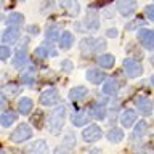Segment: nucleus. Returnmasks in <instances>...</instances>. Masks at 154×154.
Wrapping results in <instances>:
<instances>
[{"label": "nucleus", "mask_w": 154, "mask_h": 154, "mask_svg": "<svg viewBox=\"0 0 154 154\" xmlns=\"http://www.w3.org/2000/svg\"><path fill=\"white\" fill-rule=\"evenodd\" d=\"M64 122H66V108L58 106L48 117V132L51 135H58L64 127Z\"/></svg>", "instance_id": "obj_1"}, {"label": "nucleus", "mask_w": 154, "mask_h": 154, "mask_svg": "<svg viewBox=\"0 0 154 154\" xmlns=\"http://www.w3.org/2000/svg\"><path fill=\"white\" fill-rule=\"evenodd\" d=\"M106 48V42L101 38H84L80 42V51L82 55H93V53L103 51Z\"/></svg>", "instance_id": "obj_2"}, {"label": "nucleus", "mask_w": 154, "mask_h": 154, "mask_svg": "<svg viewBox=\"0 0 154 154\" xmlns=\"http://www.w3.org/2000/svg\"><path fill=\"white\" fill-rule=\"evenodd\" d=\"M31 137H32V128L29 127L27 124H21L11 135H10V140H11L13 143H23V141H26V140H29Z\"/></svg>", "instance_id": "obj_3"}, {"label": "nucleus", "mask_w": 154, "mask_h": 154, "mask_svg": "<svg viewBox=\"0 0 154 154\" xmlns=\"http://www.w3.org/2000/svg\"><path fill=\"white\" fill-rule=\"evenodd\" d=\"M101 135H103V132H101V128L96 124L87 125V128H84V132H82V137H84V140L87 143L98 141V140L101 138Z\"/></svg>", "instance_id": "obj_4"}, {"label": "nucleus", "mask_w": 154, "mask_h": 154, "mask_svg": "<svg viewBox=\"0 0 154 154\" xmlns=\"http://www.w3.org/2000/svg\"><path fill=\"white\" fill-rule=\"evenodd\" d=\"M124 69H125V74H127L130 79H137L143 74V66L140 63L133 61V60H125L124 61Z\"/></svg>", "instance_id": "obj_5"}, {"label": "nucleus", "mask_w": 154, "mask_h": 154, "mask_svg": "<svg viewBox=\"0 0 154 154\" xmlns=\"http://www.w3.org/2000/svg\"><path fill=\"white\" fill-rule=\"evenodd\" d=\"M38 103L43 104V106H51V104L60 103V93H58V90H56V88H48V90H45V91L40 95V98H38Z\"/></svg>", "instance_id": "obj_6"}, {"label": "nucleus", "mask_w": 154, "mask_h": 154, "mask_svg": "<svg viewBox=\"0 0 154 154\" xmlns=\"http://www.w3.org/2000/svg\"><path fill=\"white\" fill-rule=\"evenodd\" d=\"M117 10L122 16H130L137 10V2L135 0H117Z\"/></svg>", "instance_id": "obj_7"}, {"label": "nucleus", "mask_w": 154, "mask_h": 154, "mask_svg": "<svg viewBox=\"0 0 154 154\" xmlns=\"http://www.w3.org/2000/svg\"><path fill=\"white\" fill-rule=\"evenodd\" d=\"M138 38H140V42H141L143 47L149 48V50H152V48H154V31L141 29V31L138 32Z\"/></svg>", "instance_id": "obj_8"}, {"label": "nucleus", "mask_w": 154, "mask_h": 154, "mask_svg": "<svg viewBox=\"0 0 154 154\" xmlns=\"http://www.w3.org/2000/svg\"><path fill=\"white\" fill-rule=\"evenodd\" d=\"M60 5L67 14H71V16H77V14L80 13V5L77 0H60Z\"/></svg>", "instance_id": "obj_9"}, {"label": "nucleus", "mask_w": 154, "mask_h": 154, "mask_svg": "<svg viewBox=\"0 0 154 154\" xmlns=\"http://www.w3.org/2000/svg\"><path fill=\"white\" fill-rule=\"evenodd\" d=\"M84 26H85V31H98L100 29V18H98V14L93 13V11H90L88 14L85 16L84 19Z\"/></svg>", "instance_id": "obj_10"}, {"label": "nucleus", "mask_w": 154, "mask_h": 154, "mask_svg": "<svg viewBox=\"0 0 154 154\" xmlns=\"http://www.w3.org/2000/svg\"><path fill=\"white\" fill-rule=\"evenodd\" d=\"M135 104H137L138 111L143 116H149L152 112V103H151V100H149V98H146V96H138Z\"/></svg>", "instance_id": "obj_11"}, {"label": "nucleus", "mask_w": 154, "mask_h": 154, "mask_svg": "<svg viewBox=\"0 0 154 154\" xmlns=\"http://www.w3.org/2000/svg\"><path fill=\"white\" fill-rule=\"evenodd\" d=\"M72 45H74V35H72L69 31L61 32V35H60V47L64 48V50H69Z\"/></svg>", "instance_id": "obj_12"}, {"label": "nucleus", "mask_w": 154, "mask_h": 154, "mask_svg": "<svg viewBox=\"0 0 154 154\" xmlns=\"http://www.w3.org/2000/svg\"><path fill=\"white\" fill-rule=\"evenodd\" d=\"M18 38H19V31L16 27H10V29H7V31L2 34V40L5 43H14Z\"/></svg>", "instance_id": "obj_13"}, {"label": "nucleus", "mask_w": 154, "mask_h": 154, "mask_svg": "<svg viewBox=\"0 0 154 154\" xmlns=\"http://www.w3.org/2000/svg\"><path fill=\"white\" fill-rule=\"evenodd\" d=\"M120 120H122V125H124V127L130 128V127L133 125V122L137 120V112H135L133 109L124 111V114H122V117H120Z\"/></svg>", "instance_id": "obj_14"}, {"label": "nucleus", "mask_w": 154, "mask_h": 154, "mask_svg": "<svg viewBox=\"0 0 154 154\" xmlns=\"http://www.w3.org/2000/svg\"><path fill=\"white\" fill-rule=\"evenodd\" d=\"M29 151H31V154H48V152H50V151H48L47 143L43 141V140H38V141L32 143L31 148H29Z\"/></svg>", "instance_id": "obj_15"}, {"label": "nucleus", "mask_w": 154, "mask_h": 154, "mask_svg": "<svg viewBox=\"0 0 154 154\" xmlns=\"http://www.w3.org/2000/svg\"><path fill=\"white\" fill-rule=\"evenodd\" d=\"M87 79H88L91 84H101V82L106 79V75L100 69H90V71H87Z\"/></svg>", "instance_id": "obj_16"}, {"label": "nucleus", "mask_w": 154, "mask_h": 154, "mask_svg": "<svg viewBox=\"0 0 154 154\" xmlns=\"http://www.w3.org/2000/svg\"><path fill=\"white\" fill-rule=\"evenodd\" d=\"M87 95H88V90H87L85 87H75V88H72L69 91V98L72 101H80V100H84Z\"/></svg>", "instance_id": "obj_17"}, {"label": "nucleus", "mask_w": 154, "mask_h": 154, "mask_svg": "<svg viewBox=\"0 0 154 154\" xmlns=\"http://www.w3.org/2000/svg\"><path fill=\"white\" fill-rule=\"evenodd\" d=\"M18 119V116L14 111H7V112H3L0 116V124L3 125V127H10V125H13V122Z\"/></svg>", "instance_id": "obj_18"}, {"label": "nucleus", "mask_w": 154, "mask_h": 154, "mask_svg": "<svg viewBox=\"0 0 154 154\" xmlns=\"http://www.w3.org/2000/svg\"><path fill=\"white\" fill-rule=\"evenodd\" d=\"M32 100L31 98H26V96H24V98H21L19 100V103H18V109H19V112L21 114H29L32 111Z\"/></svg>", "instance_id": "obj_19"}, {"label": "nucleus", "mask_w": 154, "mask_h": 154, "mask_svg": "<svg viewBox=\"0 0 154 154\" xmlns=\"http://www.w3.org/2000/svg\"><path fill=\"white\" fill-rule=\"evenodd\" d=\"M114 63H116L114 56L109 55V53H104V55H101V56L98 58V64H100L101 67H104V69H111V67L114 66Z\"/></svg>", "instance_id": "obj_20"}, {"label": "nucleus", "mask_w": 154, "mask_h": 154, "mask_svg": "<svg viewBox=\"0 0 154 154\" xmlns=\"http://www.w3.org/2000/svg\"><path fill=\"white\" fill-rule=\"evenodd\" d=\"M23 23H24V16L21 13H11L7 18V24L10 27H16L18 29V26H21Z\"/></svg>", "instance_id": "obj_21"}, {"label": "nucleus", "mask_w": 154, "mask_h": 154, "mask_svg": "<svg viewBox=\"0 0 154 154\" xmlns=\"http://www.w3.org/2000/svg\"><path fill=\"white\" fill-rule=\"evenodd\" d=\"M90 114L96 119H104L106 117V109L101 103H95V104H91V108H90Z\"/></svg>", "instance_id": "obj_22"}, {"label": "nucleus", "mask_w": 154, "mask_h": 154, "mask_svg": "<svg viewBox=\"0 0 154 154\" xmlns=\"http://www.w3.org/2000/svg\"><path fill=\"white\" fill-rule=\"evenodd\" d=\"M106 138H108L111 143H119L124 140V132L120 128H111L108 132V135H106Z\"/></svg>", "instance_id": "obj_23"}, {"label": "nucleus", "mask_w": 154, "mask_h": 154, "mask_svg": "<svg viewBox=\"0 0 154 154\" xmlns=\"http://www.w3.org/2000/svg\"><path fill=\"white\" fill-rule=\"evenodd\" d=\"M117 90H119V85L116 84V80H112V79H109V80H106L104 84H103V93H106V95H116L117 93Z\"/></svg>", "instance_id": "obj_24"}, {"label": "nucleus", "mask_w": 154, "mask_h": 154, "mask_svg": "<svg viewBox=\"0 0 154 154\" xmlns=\"http://www.w3.org/2000/svg\"><path fill=\"white\" fill-rule=\"evenodd\" d=\"M26 61H27V53L24 51V50L16 51V55L13 56V66H14V67L24 66V64H26Z\"/></svg>", "instance_id": "obj_25"}, {"label": "nucleus", "mask_w": 154, "mask_h": 154, "mask_svg": "<svg viewBox=\"0 0 154 154\" xmlns=\"http://www.w3.org/2000/svg\"><path fill=\"white\" fill-rule=\"evenodd\" d=\"M87 122H88V116L85 112H77V114L72 116V124L77 125V127H82V125H85Z\"/></svg>", "instance_id": "obj_26"}, {"label": "nucleus", "mask_w": 154, "mask_h": 154, "mask_svg": "<svg viewBox=\"0 0 154 154\" xmlns=\"http://www.w3.org/2000/svg\"><path fill=\"white\" fill-rule=\"evenodd\" d=\"M34 75H35V72H34V67H31V69L26 71V72H23V74H21V80H23V84H26V85H32V84H34Z\"/></svg>", "instance_id": "obj_27"}, {"label": "nucleus", "mask_w": 154, "mask_h": 154, "mask_svg": "<svg viewBox=\"0 0 154 154\" xmlns=\"http://www.w3.org/2000/svg\"><path fill=\"white\" fill-rule=\"evenodd\" d=\"M146 130H148V124L144 122V120H141V122H138L137 127H135V135H137V137H143V135L146 133Z\"/></svg>", "instance_id": "obj_28"}, {"label": "nucleus", "mask_w": 154, "mask_h": 154, "mask_svg": "<svg viewBox=\"0 0 154 154\" xmlns=\"http://www.w3.org/2000/svg\"><path fill=\"white\" fill-rule=\"evenodd\" d=\"M10 55H11V50H10L8 47H0V60L2 61H5V60H8L10 58Z\"/></svg>", "instance_id": "obj_29"}, {"label": "nucleus", "mask_w": 154, "mask_h": 154, "mask_svg": "<svg viewBox=\"0 0 154 154\" xmlns=\"http://www.w3.org/2000/svg\"><path fill=\"white\" fill-rule=\"evenodd\" d=\"M50 51L51 50H47L45 47H38L37 50H35V55L38 58H47V56H50Z\"/></svg>", "instance_id": "obj_30"}, {"label": "nucleus", "mask_w": 154, "mask_h": 154, "mask_svg": "<svg viewBox=\"0 0 154 154\" xmlns=\"http://www.w3.org/2000/svg\"><path fill=\"white\" fill-rule=\"evenodd\" d=\"M47 38H48V42L56 40V26H53L47 31Z\"/></svg>", "instance_id": "obj_31"}, {"label": "nucleus", "mask_w": 154, "mask_h": 154, "mask_svg": "<svg viewBox=\"0 0 154 154\" xmlns=\"http://www.w3.org/2000/svg\"><path fill=\"white\" fill-rule=\"evenodd\" d=\"M144 13H146V16L151 19V21H154V5H148V7L144 8Z\"/></svg>", "instance_id": "obj_32"}, {"label": "nucleus", "mask_w": 154, "mask_h": 154, "mask_svg": "<svg viewBox=\"0 0 154 154\" xmlns=\"http://www.w3.org/2000/svg\"><path fill=\"white\" fill-rule=\"evenodd\" d=\"M53 154H71V151L66 146H58V148H55Z\"/></svg>", "instance_id": "obj_33"}, {"label": "nucleus", "mask_w": 154, "mask_h": 154, "mask_svg": "<svg viewBox=\"0 0 154 154\" xmlns=\"http://www.w3.org/2000/svg\"><path fill=\"white\" fill-rule=\"evenodd\" d=\"M61 69L64 72H71L72 71V63L71 61H63L61 63Z\"/></svg>", "instance_id": "obj_34"}, {"label": "nucleus", "mask_w": 154, "mask_h": 154, "mask_svg": "<svg viewBox=\"0 0 154 154\" xmlns=\"http://www.w3.org/2000/svg\"><path fill=\"white\" fill-rule=\"evenodd\" d=\"M66 144L67 146H74V135H67V140H66Z\"/></svg>", "instance_id": "obj_35"}, {"label": "nucleus", "mask_w": 154, "mask_h": 154, "mask_svg": "<svg viewBox=\"0 0 154 154\" xmlns=\"http://www.w3.org/2000/svg\"><path fill=\"white\" fill-rule=\"evenodd\" d=\"M8 91H10L11 95H16L19 90H18V87H16V85H13V87H8Z\"/></svg>", "instance_id": "obj_36"}, {"label": "nucleus", "mask_w": 154, "mask_h": 154, "mask_svg": "<svg viewBox=\"0 0 154 154\" xmlns=\"http://www.w3.org/2000/svg\"><path fill=\"white\" fill-rule=\"evenodd\" d=\"M5 103H7V100H5V96L0 93V108H2V106H5Z\"/></svg>", "instance_id": "obj_37"}, {"label": "nucleus", "mask_w": 154, "mask_h": 154, "mask_svg": "<svg viewBox=\"0 0 154 154\" xmlns=\"http://www.w3.org/2000/svg\"><path fill=\"white\" fill-rule=\"evenodd\" d=\"M109 2H112V0H96V5H106Z\"/></svg>", "instance_id": "obj_38"}, {"label": "nucleus", "mask_w": 154, "mask_h": 154, "mask_svg": "<svg viewBox=\"0 0 154 154\" xmlns=\"http://www.w3.org/2000/svg\"><path fill=\"white\" fill-rule=\"evenodd\" d=\"M108 35H117V31H108Z\"/></svg>", "instance_id": "obj_39"}, {"label": "nucleus", "mask_w": 154, "mask_h": 154, "mask_svg": "<svg viewBox=\"0 0 154 154\" xmlns=\"http://www.w3.org/2000/svg\"><path fill=\"white\" fill-rule=\"evenodd\" d=\"M101 151H100V149H91V151H90V154H100Z\"/></svg>", "instance_id": "obj_40"}, {"label": "nucleus", "mask_w": 154, "mask_h": 154, "mask_svg": "<svg viewBox=\"0 0 154 154\" xmlns=\"http://www.w3.org/2000/svg\"><path fill=\"white\" fill-rule=\"evenodd\" d=\"M151 82H152V85H154V74H152V77H151Z\"/></svg>", "instance_id": "obj_41"}, {"label": "nucleus", "mask_w": 154, "mask_h": 154, "mask_svg": "<svg viewBox=\"0 0 154 154\" xmlns=\"http://www.w3.org/2000/svg\"><path fill=\"white\" fill-rule=\"evenodd\" d=\"M0 154H5V152H3V151H0Z\"/></svg>", "instance_id": "obj_42"}]
</instances>
